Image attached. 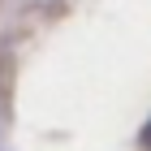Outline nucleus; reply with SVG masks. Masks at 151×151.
I'll use <instances>...</instances> for the list:
<instances>
[{
  "mask_svg": "<svg viewBox=\"0 0 151 151\" xmlns=\"http://www.w3.org/2000/svg\"><path fill=\"white\" fill-rule=\"evenodd\" d=\"M142 147L151 151V121H147V129H142Z\"/></svg>",
  "mask_w": 151,
  "mask_h": 151,
  "instance_id": "1",
  "label": "nucleus"
}]
</instances>
